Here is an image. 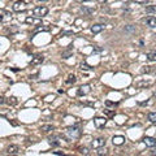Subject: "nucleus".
I'll return each instance as SVG.
<instances>
[{
    "label": "nucleus",
    "mask_w": 156,
    "mask_h": 156,
    "mask_svg": "<svg viewBox=\"0 0 156 156\" xmlns=\"http://www.w3.org/2000/svg\"><path fill=\"white\" fill-rule=\"evenodd\" d=\"M65 134H67L70 139H77V138L81 137V130L76 126H69L65 129Z\"/></svg>",
    "instance_id": "1"
},
{
    "label": "nucleus",
    "mask_w": 156,
    "mask_h": 156,
    "mask_svg": "<svg viewBox=\"0 0 156 156\" xmlns=\"http://www.w3.org/2000/svg\"><path fill=\"white\" fill-rule=\"evenodd\" d=\"M33 15L35 16V17H39V18H41V17H44V16H47L48 15V8L47 7H35L33 9Z\"/></svg>",
    "instance_id": "2"
},
{
    "label": "nucleus",
    "mask_w": 156,
    "mask_h": 156,
    "mask_svg": "<svg viewBox=\"0 0 156 156\" xmlns=\"http://www.w3.org/2000/svg\"><path fill=\"white\" fill-rule=\"evenodd\" d=\"M106 138H96V139H94L91 142V147H94V148H100V147H104L106 146Z\"/></svg>",
    "instance_id": "3"
},
{
    "label": "nucleus",
    "mask_w": 156,
    "mask_h": 156,
    "mask_svg": "<svg viewBox=\"0 0 156 156\" xmlns=\"http://www.w3.org/2000/svg\"><path fill=\"white\" fill-rule=\"evenodd\" d=\"M125 141L126 139H125V137H122V135H115L112 138V143H113L115 146H122Z\"/></svg>",
    "instance_id": "4"
},
{
    "label": "nucleus",
    "mask_w": 156,
    "mask_h": 156,
    "mask_svg": "<svg viewBox=\"0 0 156 156\" xmlns=\"http://www.w3.org/2000/svg\"><path fill=\"white\" fill-rule=\"evenodd\" d=\"M146 25L148 26V28H151V29H156V17H154V16H148L146 18Z\"/></svg>",
    "instance_id": "5"
},
{
    "label": "nucleus",
    "mask_w": 156,
    "mask_h": 156,
    "mask_svg": "<svg viewBox=\"0 0 156 156\" xmlns=\"http://www.w3.org/2000/svg\"><path fill=\"white\" fill-rule=\"evenodd\" d=\"M94 124H95V126H96V128L100 129V128H103L104 125L107 124V119H106V117H96V119L94 120Z\"/></svg>",
    "instance_id": "6"
},
{
    "label": "nucleus",
    "mask_w": 156,
    "mask_h": 156,
    "mask_svg": "<svg viewBox=\"0 0 156 156\" xmlns=\"http://www.w3.org/2000/svg\"><path fill=\"white\" fill-rule=\"evenodd\" d=\"M104 29H106V25H103V24H96V25L91 26V31H93L94 34H99V33H102Z\"/></svg>",
    "instance_id": "7"
},
{
    "label": "nucleus",
    "mask_w": 156,
    "mask_h": 156,
    "mask_svg": "<svg viewBox=\"0 0 156 156\" xmlns=\"http://www.w3.org/2000/svg\"><path fill=\"white\" fill-rule=\"evenodd\" d=\"M25 3L24 2H16L15 4H13V11L15 12H22L25 11Z\"/></svg>",
    "instance_id": "8"
},
{
    "label": "nucleus",
    "mask_w": 156,
    "mask_h": 156,
    "mask_svg": "<svg viewBox=\"0 0 156 156\" xmlns=\"http://www.w3.org/2000/svg\"><path fill=\"white\" fill-rule=\"evenodd\" d=\"M143 142L147 147H155L156 146V139L155 138H151V137H145L143 138Z\"/></svg>",
    "instance_id": "9"
},
{
    "label": "nucleus",
    "mask_w": 156,
    "mask_h": 156,
    "mask_svg": "<svg viewBox=\"0 0 156 156\" xmlns=\"http://www.w3.org/2000/svg\"><path fill=\"white\" fill-rule=\"evenodd\" d=\"M90 91H91V89H90V86L89 85H82L81 87H80V90H78V94L81 95H87V94H90Z\"/></svg>",
    "instance_id": "10"
},
{
    "label": "nucleus",
    "mask_w": 156,
    "mask_h": 156,
    "mask_svg": "<svg viewBox=\"0 0 156 156\" xmlns=\"http://www.w3.org/2000/svg\"><path fill=\"white\" fill-rule=\"evenodd\" d=\"M18 151H20V147L18 146H16V145H11L9 147L7 148V154H18Z\"/></svg>",
    "instance_id": "11"
},
{
    "label": "nucleus",
    "mask_w": 156,
    "mask_h": 156,
    "mask_svg": "<svg viewBox=\"0 0 156 156\" xmlns=\"http://www.w3.org/2000/svg\"><path fill=\"white\" fill-rule=\"evenodd\" d=\"M147 59L150 60V61H156V51H151L147 54Z\"/></svg>",
    "instance_id": "12"
},
{
    "label": "nucleus",
    "mask_w": 156,
    "mask_h": 156,
    "mask_svg": "<svg viewBox=\"0 0 156 156\" xmlns=\"http://www.w3.org/2000/svg\"><path fill=\"white\" fill-rule=\"evenodd\" d=\"M41 130L43 133H48V132H51V130H54V126H52V125H43V126L41 128Z\"/></svg>",
    "instance_id": "13"
},
{
    "label": "nucleus",
    "mask_w": 156,
    "mask_h": 156,
    "mask_svg": "<svg viewBox=\"0 0 156 156\" xmlns=\"http://www.w3.org/2000/svg\"><path fill=\"white\" fill-rule=\"evenodd\" d=\"M148 120L152 124H156V112H150L148 113Z\"/></svg>",
    "instance_id": "14"
},
{
    "label": "nucleus",
    "mask_w": 156,
    "mask_h": 156,
    "mask_svg": "<svg viewBox=\"0 0 156 156\" xmlns=\"http://www.w3.org/2000/svg\"><path fill=\"white\" fill-rule=\"evenodd\" d=\"M77 81V78H76V76H73V74H70L68 77V80H67V83H74V82Z\"/></svg>",
    "instance_id": "15"
},
{
    "label": "nucleus",
    "mask_w": 156,
    "mask_h": 156,
    "mask_svg": "<svg viewBox=\"0 0 156 156\" xmlns=\"http://www.w3.org/2000/svg\"><path fill=\"white\" fill-rule=\"evenodd\" d=\"M81 11L85 12V13H87V15H90V13H93V12L95 11V8H91V9H89V8H86V7H82Z\"/></svg>",
    "instance_id": "16"
},
{
    "label": "nucleus",
    "mask_w": 156,
    "mask_h": 156,
    "mask_svg": "<svg viewBox=\"0 0 156 156\" xmlns=\"http://www.w3.org/2000/svg\"><path fill=\"white\" fill-rule=\"evenodd\" d=\"M41 61H43V56H41V55H38V56H35V59H34V60H33V64L41 63Z\"/></svg>",
    "instance_id": "17"
},
{
    "label": "nucleus",
    "mask_w": 156,
    "mask_h": 156,
    "mask_svg": "<svg viewBox=\"0 0 156 156\" xmlns=\"http://www.w3.org/2000/svg\"><path fill=\"white\" fill-rule=\"evenodd\" d=\"M146 12L147 13H154V12H156V5H154V7H146Z\"/></svg>",
    "instance_id": "18"
},
{
    "label": "nucleus",
    "mask_w": 156,
    "mask_h": 156,
    "mask_svg": "<svg viewBox=\"0 0 156 156\" xmlns=\"http://www.w3.org/2000/svg\"><path fill=\"white\" fill-rule=\"evenodd\" d=\"M80 152H81V154H83V155H87V154H89V150L86 148V147H83V148H81V150H80Z\"/></svg>",
    "instance_id": "19"
},
{
    "label": "nucleus",
    "mask_w": 156,
    "mask_h": 156,
    "mask_svg": "<svg viewBox=\"0 0 156 156\" xmlns=\"http://www.w3.org/2000/svg\"><path fill=\"white\" fill-rule=\"evenodd\" d=\"M54 99H55L54 95H52V96L50 95V96H47V98H46V102H51V100H54Z\"/></svg>",
    "instance_id": "20"
},
{
    "label": "nucleus",
    "mask_w": 156,
    "mask_h": 156,
    "mask_svg": "<svg viewBox=\"0 0 156 156\" xmlns=\"http://www.w3.org/2000/svg\"><path fill=\"white\" fill-rule=\"evenodd\" d=\"M142 72H143V73H148V72H150V67H145V69H143Z\"/></svg>",
    "instance_id": "21"
},
{
    "label": "nucleus",
    "mask_w": 156,
    "mask_h": 156,
    "mask_svg": "<svg viewBox=\"0 0 156 156\" xmlns=\"http://www.w3.org/2000/svg\"><path fill=\"white\" fill-rule=\"evenodd\" d=\"M108 152L107 151H100V152H98V155H107Z\"/></svg>",
    "instance_id": "22"
},
{
    "label": "nucleus",
    "mask_w": 156,
    "mask_h": 156,
    "mask_svg": "<svg viewBox=\"0 0 156 156\" xmlns=\"http://www.w3.org/2000/svg\"><path fill=\"white\" fill-rule=\"evenodd\" d=\"M26 22H28V24H33V18H26Z\"/></svg>",
    "instance_id": "23"
},
{
    "label": "nucleus",
    "mask_w": 156,
    "mask_h": 156,
    "mask_svg": "<svg viewBox=\"0 0 156 156\" xmlns=\"http://www.w3.org/2000/svg\"><path fill=\"white\" fill-rule=\"evenodd\" d=\"M135 2H138V3H143V2H147V0H135Z\"/></svg>",
    "instance_id": "24"
},
{
    "label": "nucleus",
    "mask_w": 156,
    "mask_h": 156,
    "mask_svg": "<svg viewBox=\"0 0 156 156\" xmlns=\"http://www.w3.org/2000/svg\"><path fill=\"white\" fill-rule=\"evenodd\" d=\"M98 2H99V3H106L107 0H98Z\"/></svg>",
    "instance_id": "25"
},
{
    "label": "nucleus",
    "mask_w": 156,
    "mask_h": 156,
    "mask_svg": "<svg viewBox=\"0 0 156 156\" xmlns=\"http://www.w3.org/2000/svg\"><path fill=\"white\" fill-rule=\"evenodd\" d=\"M81 2H90V0H81Z\"/></svg>",
    "instance_id": "26"
},
{
    "label": "nucleus",
    "mask_w": 156,
    "mask_h": 156,
    "mask_svg": "<svg viewBox=\"0 0 156 156\" xmlns=\"http://www.w3.org/2000/svg\"><path fill=\"white\" fill-rule=\"evenodd\" d=\"M41 2H46V0H41Z\"/></svg>",
    "instance_id": "27"
},
{
    "label": "nucleus",
    "mask_w": 156,
    "mask_h": 156,
    "mask_svg": "<svg viewBox=\"0 0 156 156\" xmlns=\"http://www.w3.org/2000/svg\"><path fill=\"white\" fill-rule=\"evenodd\" d=\"M155 154H156V151H155Z\"/></svg>",
    "instance_id": "28"
}]
</instances>
